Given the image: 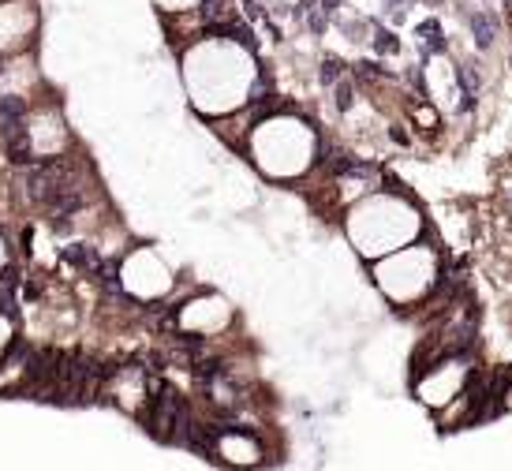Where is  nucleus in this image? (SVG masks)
<instances>
[{
	"mask_svg": "<svg viewBox=\"0 0 512 471\" xmlns=\"http://www.w3.org/2000/svg\"><path fill=\"white\" fill-rule=\"evenodd\" d=\"M468 23H471V34H475L479 49H490V45H494V34H498L490 12H468Z\"/></svg>",
	"mask_w": 512,
	"mask_h": 471,
	"instance_id": "obj_1",
	"label": "nucleus"
},
{
	"mask_svg": "<svg viewBox=\"0 0 512 471\" xmlns=\"http://www.w3.org/2000/svg\"><path fill=\"white\" fill-rule=\"evenodd\" d=\"M419 45H423L427 53H445V34H441L438 19H427V23H419Z\"/></svg>",
	"mask_w": 512,
	"mask_h": 471,
	"instance_id": "obj_2",
	"label": "nucleus"
},
{
	"mask_svg": "<svg viewBox=\"0 0 512 471\" xmlns=\"http://www.w3.org/2000/svg\"><path fill=\"white\" fill-rule=\"evenodd\" d=\"M374 49H378L382 57H385V53H400V42L393 38V34H389V30L378 27V30H374Z\"/></svg>",
	"mask_w": 512,
	"mask_h": 471,
	"instance_id": "obj_3",
	"label": "nucleus"
},
{
	"mask_svg": "<svg viewBox=\"0 0 512 471\" xmlns=\"http://www.w3.org/2000/svg\"><path fill=\"white\" fill-rule=\"evenodd\" d=\"M415 120H419L423 131H438V113H434L430 105H415Z\"/></svg>",
	"mask_w": 512,
	"mask_h": 471,
	"instance_id": "obj_4",
	"label": "nucleus"
},
{
	"mask_svg": "<svg viewBox=\"0 0 512 471\" xmlns=\"http://www.w3.org/2000/svg\"><path fill=\"white\" fill-rule=\"evenodd\" d=\"M344 64H337V60H326V64H322V83H329V86H337L344 79Z\"/></svg>",
	"mask_w": 512,
	"mask_h": 471,
	"instance_id": "obj_5",
	"label": "nucleus"
},
{
	"mask_svg": "<svg viewBox=\"0 0 512 471\" xmlns=\"http://www.w3.org/2000/svg\"><path fill=\"white\" fill-rule=\"evenodd\" d=\"M427 4H430V0H427ZM434 4H441V0H434Z\"/></svg>",
	"mask_w": 512,
	"mask_h": 471,
	"instance_id": "obj_6",
	"label": "nucleus"
}]
</instances>
